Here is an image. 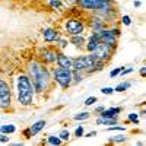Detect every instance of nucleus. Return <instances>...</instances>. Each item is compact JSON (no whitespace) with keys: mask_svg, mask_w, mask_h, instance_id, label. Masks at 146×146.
Returning a JSON list of instances; mask_svg holds the SVG:
<instances>
[{"mask_svg":"<svg viewBox=\"0 0 146 146\" xmlns=\"http://www.w3.org/2000/svg\"><path fill=\"white\" fill-rule=\"evenodd\" d=\"M28 73H29V78L32 79V85H34V89L35 92L42 94L48 89L50 86V82H51V76H50V72L45 67V64L40 60H32L28 66Z\"/></svg>","mask_w":146,"mask_h":146,"instance_id":"nucleus-1","label":"nucleus"},{"mask_svg":"<svg viewBox=\"0 0 146 146\" xmlns=\"http://www.w3.org/2000/svg\"><path fill=\"white\" fill-rule=\"evenodd\" d=\"M16 94H18V102L22 107H29L34 102L35 89L31 82V78L27 73H21L16 78Z\"/></svg>","mask_w":146,"mask_h":146,"instance_id":"nucleus-2","label":"nucleus"},{"mask_svg":"<svg viewBox=\"0 0 146 146\" xmlns=\"http://www.w3.org/2000/svg\"><path fill=\"white\" fill-rule=\"evenodd\" d=\"M53 80L62 89H67L70 85L73 83L72 79V69H63V67H58L53 70Z\"/></svg>","mask_w":146,"mask_h":146,"instance_id":"nucleus-3","label":"nucleus"},{"mask_svg":"<svg viewBox=\"0 0 146 146\" xmlns=\"http://www.w3.org/2000/svg\"><path fill=\"white\" fill-rule=\"evenodd\" d=\"M94 63H95V58H94L92 53H88V54H85V56H79L76 58H73L72 70H79V72L89 73V70L92 69Z\"/></svg>","mask_w":146,"mask_h":146,"instance_id":"nucleus-4","label":"nucleus"},{"mask_svg":"<svg viewBox=\"0 0 146 146\" xmlns=\"http://www.w3.org/2000/svg\"><path fill=\"white\" fill-rule=\"evenodd\" d=\"M114 51H115V47L101 42V44L92 51V56H94L95 60H100V62H104V63L107 64L110 60H111V57L114 56Z\"/></svg>","mask_w":146,"mask_h":146,"instance_id":"nucleus-5","label":"nucleus"},{"mask_svg":"<svg viewBox=\"0 0 146 146\" xmlns=\"http://www.w3.org/2000/svg\"><path fill=\"white\" fill-rule=\"evenodd\" d=\"M12 105V91L10 85L0 78V108L7 111Z\"/></svg>","mask_w":146,"mask_h":146,"instance_id":"nucleus-6","label":"nucleus"},{"mask_svg":"<svg viewBox=\"0 0 146 146\" xmlns=\"http://www.w3.org/2000/svg\"><path fill=\"white\" fill-rule=\"evenodd\" d=\"M98 36L101 42L104 44H108V45H113V47H117V40L120 36V29L115 27V28H104L98 32Z\"/></svg>","mask_w":146,"mask_h":146,"instance_id":"nucleus-7","label":"nucleus"},{"mask_svg":"<svg viewBox=\"0 0 146 146\" xmlns=\"http://www.w3.org/2000/svg\"><path fill=\"white\" fill-rule=\"evenodd\" d=\"M64 31L69 34V35H79V34H83L85 31V23L83 21L78 19V18H69L64 23Z\"/></svg>","mask_w":146,"mask_h":146,"instance_id":"nucleus-8","label":"nucleus"},{"mask_svg":"<svg viewBox=\"0 0 146 146\" xmlns=\"http://www.w3.org/2000/svg\"><path fill=\"white\" fill-rule=\"evenodd\" d=\"M56 57H57V50L56 48H48L45 47L41 51V60L44 62V64H51L56 63Z\"/></svg>","mask_w":146,"mask_h":146,"instance_id":"nucleus-9","label":"nucleus"},{"mask_svg":"<svg viewBox=\"0 0 146 146\" xmlns=\"http://www.w3.org/2000/svg\"><path fill=\"white\" fill-rule=\"evenodd\" d=\"M41 35H42L44 42H56L57 38L60 36V32L54 28H44L41 31Z\"/></svg>","mask_w":146,"mask_h":146,"instance_id":"nucleus-10","label":"nucleus"},{"mask_svg":"<svg viewBox=\"0 0 146 146\" xmlns=\"http://www.w3.org/2000/svg\"><path fill=\"white\" fill-rule=\"evenodd\" d=\"M56 63L58 67H63V69H72L73 64V58L66 56L64 53H60L57 51V57H56Z\"/></svg>","mask_w":146,"mask_h":146,"instance_id":"nucleus-11","label":"nucleus"},{"mask_svg":"<svg viewBox=\"0 0 146 146\" xmlns=\"http://www.w3.org/2000/svg\"><path fill=\"white\" fill-rule=\"evenodd\" d=\"M100 44H101V40H100V36H98V32H92L89 35L88 41L85 42V48H86L88 53H92Z\"/></svg>","mask_w":146,"mask_h":146,"instance_id":"nucleus-12","label":"nucleus"},{"mask_svg":"<svg viewBox=\"0 0 146 146\" xmlns=\"http://www.w3.org/2000/svg\"><path fill=\"white\" fill-rule=\"evenodd\" d=\"M89 25H91V29H92V32H100L101 29H104V28H107V22L101 18V16H92V19H91V22H89Z\"/></svg>","mask_w":146,"mask_h":146,"instance_id":"nucleus-13","label":"nucleus"},{"mask_svg":"<svg viewBox=\"0 0 146 146\" xmlns=\"http://www.w3.org/2000/svg\"><path fill=\"white\" fill-rule=\"evenodd\" d=\"M69 42L73 44L75 47H78V48H83V47H85V42H86V40H85L83 34H79V35H70Z\"/></svg>","mask_w":146,"mask_h":146,"instance_id":"nucleus-14","label":"nucleus"},{"mask_svg":"<svg viewBox=\"0 0 146 146\" xmlns=\"http://www.w3.org/2000/svg\"><path fill=\"white\" fill-rule=\"evenodd\" d=\"M121 111H123V108L121 107H111V108H108V110H104V111H101V117H115L118 115Z\"/></svg>","mask_w":146,"mask_h":146,"instance_id":"nucleus-15","label":"nucleus"},{"mask_svg":"<svg viewBox=\"0 0 146 146\" xmlns=\"http://www.w3.org/2000/svg\"><path fill=\"white\" fill-rule=\"evenodd\" d=\"M45 120H40V121H36V123H34L31 127H29V131H31V136H35V135H38V133L45 127Z\"/></svg>","mask_w":146,"mask_h":146,"instance_id":"nucleus-16","label":"nucleus"},{"mask_svg":"<svg viewBox=\"0 0 146 146\" xmlns=\"http://www.w3.org/2000/svg\"><path fill=\"white\" fill-rule=\"evenodd\" d=\"M117 123V115L115 117H100L96 120V124H102V126H113Z\"/></svg>","mask_w":146,"mask_h":146,"instance_id":"nucleus-17","label":"nucleus"},{"mask_svg":"<svg viewBox=\"0 0 146 146\" xmlns=\"http://www.w3.org/2000/svg\"><path fill=\"white\" fill-rule=\"evenodd\" d=\"M130 86H131L130 82H121L114 88V92H126V91L130 89Z\"/></svg>","mask_w":146,"mask_h":146,"instance_id":"nucleus-18","label":"nucleus"},{"mask_svg":"<svg viewBox=\"0 0 146 146\" xmlns=\"http://www.w3.org/2000/svg\"><path fill=\"white\" fill-rule=\"evenodd\" d=\"M16 127L13 124H5L0 127V133H5V135H10V133H15Z\"/></svg>","mask_w":146,"mask_h":146,"instance_id":"nucleus-19","label":"nucleus"},{"mask_svg":"<svg viewBox=\"0 0 146 146\" xmlns=\"http://www.w3.org/2000/svg\"><path fill=\"white\" fill-rule=\"evenodd\" d=\"M47 142L50 143V145H56V146H58V145H62V143H63V140L60 139L58 136H48Z\"/></svg>","mask_w":146,"mask_h":146,"instance_id":"nucleus-20","label":"nucleus"},{"mask_svg":"<svg viewBox=\"0 0 146 146\" xmlns=\"http://www.w3.org/2000/svg\"><path fill=\"white\" fill-rule=\"evenodd\" d=\"M139 120H140V118H139V114H136V113H130L127 121H129V123H133V124H136V126H137V124H139Z\"/></svg>","mask_w":146,"mask_h":146,"instance_id":"nucleus-21","label":"nucleus"},{"mask_svg":"<svg viewBox=\"0 0 146 146\" xmlns=\"http://www.w3.org/2000/svg\"><path fill=\"white\" fill-rule=\"evenodd\" d=\"M58 137L60 139H62L63 142H67L69 139H70V133H69V130H62V131H60V135H58Z\"/></svg>","mask_w":146,"mask_h":146,"instance_id":"nucleus-22","label":"nucleus"},{"mask_svg":"<svg viewBox=\"0 0 146 146\" xmlns=\"http://www.w3.org/2000/svg\"><path fill=\"white\" fill-rule=\"evenodd\" d=\"M89 117H91V114L85 111V113H79V114H76V115L73 117V118H75V120H79V121H80V120H88Z\"/></svg>","mask_w":146,"mask_h":146,"instance_id":"nucleus-23","label":"nucleus"},{"mask_svg":"<svg viewBox=\"0 0 146 146\" xmlns=\"http://www.w3.org/2000/svg\"><path fill=\"white\" fill-rule=\"evenodd\" d=\"M126 136L124 135H117V136H114L113 139H111V142H114V143H123V142H126Z\"/></svg>","mask_w":146,"mask_h":146,"instance_id":"nucleus-24","label":"nucleus"},{"mask_svg":"<svg viewBox=\"0 0 146 146\" xmlns=\"http://www.w3.org/2000/svg\"><path fill=\"white\" fill-rule=\"evenodd\" d=\"M114 130H118V131H126V127H124V126H115V124H113L111 127H108V129H107V131H114Z\"/></svg>","mask_w":146,"mask_h":146,"instance_id":"nucleus-25","label":"nucleus"},{"mask_svg":"<svg viewBox=\"0 0 146 146\" xmlns=\"http://www.w3.org/2000/svg\"><path fill=\"white\" fill-rule=\"evenodd\" d=\"M83 135H85L83 126H79V127H76V130H75V137H83Z\"/></svg>","mask_w":146,"mask_h":146,"instance_id":"nucleus-26","label":"nucleus"},{"mask_svg":"<svg viewBox=\"0 0 146 146\" xmlns=\"http://www.w3.org/2000/svg\"><path fill=\"white\" fill-rule=\"evenodd\" d=\"M121 23H123V25H126V27H130V25H131V19H130V16H129V15L121 16Z\"/></svg>","mask_w":146,"mask_h":146,"instance_id":"nucleus-27","label":"nucleus"},{"mask_svg":"<svg viewBox=\"0 0 146 146\" xmlns=\"http://www.w3.org/2000/svg\"><path fill=\"white\" fill-rule=\"evenodd\" d=\"M96 101H98V98H96V96H89V98H86V101H85V105L89 107V105L95 104Z\"/></svg>","mask_w":146,"mask_h":146,"instance_id":"nucleus-28","label":"nucleus"},{"mask_svg":"<svg viewBox=\"0 0 146 146\" xmlns=\"http://www.w3.org/2000/svg\"><path fill=\"white\" fill-rule=\"evenodd\" d=\"M121 69H123V67H115V69H113L111 72H110V78H115V76H118V75H120V72H121Z\"/></svg>","mask_w":146,"mask_h":146,"instance_id":"nucleus-29","label":"nucleus"},{"mask_svg":"<svg viewBox=\"0 0 146 146\" xmlns=\"http://www.w3.org/2000/svg\"><path fill=\"white\" fill-rule=\"evenodd\" d=\"M101 92L104 95H111V94H114V88H102Z\"/></svg>","mask_w":146,"mask_h":146,"instance_id":"nucleus-30","label":"nucleus"},{"mask_svg":"<svg viewBox=\"0 0 146 146\" xmlns=\"http://www.w3.org/2000/svg\"><path fill=\"white\" fill-rule=\"evenodd\" d=\"M131 72H133V67H129V69H124L123 67V69H121V72H120V75L124 76V75H129V73H131Z\"/></svg>","mask_w":146,"mask_h":146,"instance_id":"nucleus-31","label":"nucleus"},{"mask_svg":"<svg viewBox=\"0 0 146 146\" xmlns=\"http://www.w3.org/2000/svg\"><path fill=\"white\" fill-rule=\"evenodd\" d=\"M0 142H2V143H6V142H9V137H7V135H5V133H0Z\"/></svg>","mask_w":146,"mask_h":146,"instance_id":"nucleus-32","label":"nucleus"},{"mask_svg":"<svg viewBox=\"0 0 146 146\" xmlns=\"http://www.w3.org/2000/svg\"><path fill=\"white\" fill-rule=\"evenodd\" d=\"M94 136H96V131H89L86 135H83V137H94Z\"/></svg>","mask_w":146,"mask_h":146,"instance_id":"nucleus-33","label":"nucleus"},{"mask_svg":"<svg viewBox=\"0 0 146 146\" xmlns=\"http://www.w3.org/2000/svg\"><path fill=\"white\" fill-rule=\"evenodd\" d=\"M140 76H142V78L146 76V67H142V69H140Z\"/></svg>","mask_w":146,"mask_h":146,"instance_id":"nucleus-34","label":"nucleus"},{"mask_svg":"<svg viewBox=\"0 0 146 146\" xmlns=\"http://www.w3.org/2000/svg\"><path fill=\"white\" fill-rule=\"evenodd\" d=\"M140 2H139V0H135V2H133V6H135V7H140Z\"/></svg>","mask_w":146,"mask_h":146,"instance_id":"nucleus-35","label":"nucleus"},{"mask_svg":"<svg viewBox=\"0 0 146 146\" xmlns=\"http://www.w3.org/2000/svg\"><path fill=\"white\" fill-rule=\"evenodd\" d=\"M104 110H105V108L101 105V107H96V110H95V111H96V113H101V111H104Z\"/></svg>","mask_w":146,"mask_h":146,"instance_id":"nucleus-36","label":"nucleus"}]
</instances>
